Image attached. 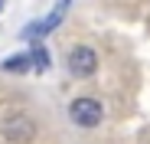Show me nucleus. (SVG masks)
<instances>
[{
	"instance_id": "1",
	"label": "nucleus",
	"mask_w": 150,
	"mask_h": 144,
	"mask_svg": "<svg viewBox=\"0 0 150 144\" xmlns=\"http://www.w3.org/2000/svg\"><path fill=\"white\" fill-rule=\"evenodd\" d=\"M0 131H4V138L13 141V144H30V141L36 138V125H33V118H26L23 111L7 115L4 125H0Z\"/></svg>"
},
{
	"instance_id": "2",
	"label": "nucleus",
	"mask_w": 150,
	"mask_h": 144,
	"mask_svg": "<svg viewBox=\"0 0 150 144\" xmlns=\"http://www.w3.org/2000/svg\"><path fill=\"white\" fill-rule=\"evenodd\" d=\"M69 118L79 128H95V125H101L105 111H101V102H95V98H75L69 105Z\"/></svg>"
},
{
	"instance_id": "3",
	"label": "nucleus",
	"mask_w": 150,
	"mask_h": 144,
	"mask_svg": "<svg viewBox=\"0 0 150 144\" xmlns=\"http://www.w3.org/2000/svg\"><path fill=\"white\" fill-rule=\"evenodd\" d=\"M65 10H69V0H59V4H56L52 10H49V13L39 20V23H30V26L23 30V36H26V39H39V36H46V33H52V30L59 26V23H62Z\"/></svg>"
},
{
	"instance_id": "4",
	"label": "nucleus",
	"mask_w": 150,
	"mask_h": 144,
	"mask_svg": "<svg viewBox=\"0 0 150 144\" xmlns=\"http://www.w3.org/2000/svg\"><path fill=\"white\" fill-rule=\"evenodd\" d=\"M95 69H98V53L95 49H88V46H75V49L69 53V72H72V76L85 79V76H95Z\"/></svg>"
},
{
	"instance_id": "5",
	"label": "nucleus",
	"mask_w": 150,
	"mask_h": 144,
	"mask_svg": "<svg viewBox=\"0 0 150 144\" xmlns=\"http://www.w3.org/2000/svg\"><path fill=\"white\" fill-rule=\"evenodd\" d=\"M4 69L7 72H26V69H33V56H10L4 62Z\"/></svg>"
},
{
	"instance_id": "6",
	"label": "nucleus",
	"mask_w": 150,
	"mask_h": 144,
	"mask_svg": "<svg viewBox=\"0 0 150 144\" xmlns=\"http://www.w3.org/2000/svg\"><path fill=\"white\" fill-rule=\"evenodd\" d=\"M30 56H33V69H36V72H46V69H49V53H46V49H33Z\"/></svg>"
},
{
	"instance_id": "7",
	"label": "nucleus",
	"mask_w": 150,
	"mask_h": 144,
	"mask_svg": "<svg viewBox=\"0 0 150 144\" xmlns=\"http://www.w3.org/2000/svg\"><path fill=\"white\" fill-rule=\"evenodd\" d=\"M0 10H4V4H0Z\"/></svg>"
}]
</instances>
